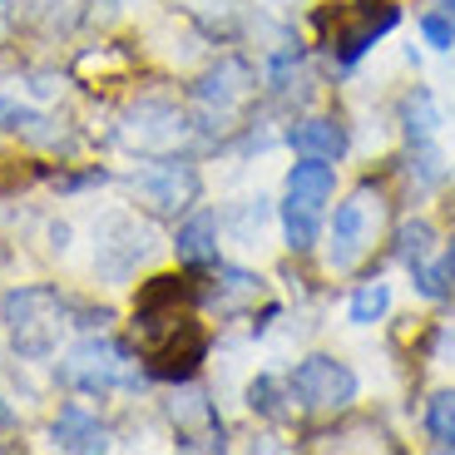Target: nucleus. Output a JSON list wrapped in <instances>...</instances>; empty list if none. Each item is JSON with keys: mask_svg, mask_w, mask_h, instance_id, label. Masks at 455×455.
<instances>
[{"mask_svg": "<svg viewBox=\"0 0 455 455\" xmlns=\"http://www.w3.org/2000/svg\"><path fill=\"white\" fill-rule=\"evenodd\" d=\"M431 243H435L431 223H406V228L396 233V258L416 267V262H426V258H431Z\"/></svg>", "mask_w": 455, "mask_h": 455, "instance_id": "obj_16", "label": "nucleus"}, {"mask_svg": "<svg viewBox=\"0 0 455 455\" xmlns=\"http://www.w3.org/2000/svg\"><path fill=\"white\" fill-rule=\"evenodd\" d=\"M248 401H252V411H262V416H283V401H277V387L267 381V376H262V381H252Z\"/></svg>", "mask_w": 455, "mask_h": 455, "instance_id": "obj_17", "label": "nucleus"}, {"mask_svg": "<svg viewBox=\"0 0 455 455\" xmlns=\"http://www.w3.org/2000/svg\"><path fill=\"white\" fill-rule=\"evenodd\" d=\"M55 445L60 451H104V426L94 421L84 406H65L55 421Z\"/></svg>", "mask_w": 455, "mask_h": 455, "instance_id": "obj_10", "label": "nucleus"}, {"mask_svg": "<svg viewBox=\"0 0 455 455\" xmlns=\"http://www.w3.org/2000/svg\"><path fill=\"white\" fill-rule=\"evenodd\" d=\"M421 35L431 40L435 50H451V45H455V25L445 20V15H426V20H421Z\"/></svg>", "mask_w": 455, "mask_h": 455, "instance_id": "obj_19", "label": "nucleus"}, {"mask_svg": "<svg viewBox=\"0 0 455 455\" xmlns=\"http://www.w3.org/2000/svg\"><path fill=\"white\" fill-rule=\"evenodd\" d=\"M292 148L302 159H337L341 148H347V134H341L331 119H302L292 129Z\"/></svg>", "mask_w": 455, "mask_h": 455, "instance_id": "obj_11", "label": "nucleus"}, {"mask_svg": "<svg viewBox=\"0 0 455 455\" xmlns=\"http://www.w3.org/2000/svg\"><path fill=\"white\" fill-rule=\"evenodd\" d=\"M376 223H381V194H376V188H356V194L337 208V218H331V248H327L331 267H352V262L371 248Z\"/></svg>", "mask_w": 455, "mask_h": 455, "instance_id": "obj_6", "label": "nucleus"}, {"mask_svg": "<svg viewBox=\"0 0 455 455\" xmlns=\"http://www.w3.org/2000/svg\"><path fill=\"white\" fill-rule=\"evenodd\" d=\"M451 25H455V0H451Z\"/></svg>", "mask_w": 455, "mask_h": 455, "instance_id": "obj_23", "label": "nucleus"}, {"mask_svg": "<svg viewBox=\"0 0 455 455\" xmlns=\"http://www.w3.org/2000/svg\"><path fill=\"white\" fill-rule=\"evenodd\" d=\"M287 391H292L297 411L327 416V411H347L356 401V376H352V366L331 362V356H307V362L292 371Z\"/></svg>", "mask_w": 455, "mask_h": 455, "instance_id": "obj_4", "label": "nucleus"}, {"mask_svg": "<svg viewBox=\"0 0 455 455\" xmlns=\"http://www.w3.org/2000/svg\"><path fill=\"white\" fill-rule=\"evenodd\" d=\"M15 416H11V406H5V401H0V426H11Z\"/></svg>", "mask_w": 455, "mask_h": 455, "instance_id": "obj_21", "label": "nucleus"}, {"mask_svg": "<svg viewBox=\"0 0 455 455\" xmlns=\"http://www.w3.org/2000/svg\"><path fill=\"white\" fill-rule=\"evenodd\" d=\"M179 262H188V267H208V262L218 258V243H213V213H194L188 223L179 228Z\"/></svg>", "mask_w": 455, "mask_h": 455, "instance_id": "obj_12", "label": "nucleus"}, {"mask_svg": "<svg viewBox=\"0 0 455 455\" xmlns=\"http://www.w3.org/2000/svg\"><path fill=\"white\" fill-rule=\"evenodd\" d=\"M331 198V169L327 159H302L287 173V194H283V228L287 243L297 252H307L322 233V208Z\"/></svg>", "mask_w": 455, "mask_h": 455, "instance_id": "obj_3", "label": "nucleus"}, {"mask_svg": "<svg viewBox=\"0 0 455 455\" xmlns=\"http://www.w3.org/2000/svg\"><path fill=\"white\" fill-rule=\"evenodd\" d=\"M0 317L11 327V341L20 356H50L60 341V327H65V302L50 287H20V292H5Z\"/></svg>", "mask_w": 455, "mask_h": 455, "instance_id": "obj_2", "label": "nucleus"}, {"mask_svg": "<svg viewBox=\"0 0 455 455\" xmlns=\"http://www.w3.org/2000/svg\"><path fill=\"white\" fill-rule=\"evenodd\" d=\"M451 277H455V248H451Z\"/></svg>", "mask_w": 455, "mask_h": 455, "instance_id": "obj_22", "label": "nucleus"}, {"mask_svg": "<svg viewBox=\"0 0 455 455\" xmlns=\"http://www.w3.org/2000/svg\"><path fill=\"white\" fill-rule=\"evenodd\" d=\"M387 302H391V287L387 283H362L352 292V322H362V327H371L376 317H381V312H387Z\"/></svg>", "mask_w": 455, "mask_h": 455, "instance_id": "obj_15", "label": "nucleus"}, {"mask_svg": "<svg viewBox=\"0 0 455 455\" xmlns=\"http://www.w3.org/2000/svg\"><path fill=\"white\" fill-rule=\"evenodd\" d=\"M60 376H65L75 391H114V387H134L139 376H134V366H129V356L114 347L109 337H90V341H80L75 352L60 362Z\"/></svg>", "mask_w": 455, "mask_h": 455, "instance_id": "obj_5", "label": "nucleus"}, {"mask_svg": "<svg viewBox=\"0 0 455 455\" xmlns=\"http://www.w3.org/2000/svg\"><path fill=\"white\" fill-rule=\"evenodd\" d=\"M416 287H421V297L441 302V297H445V273H441V267H431V262H416Z\"/></svg>", "mask_w": 455, "mask_h": 455, "instance_id": "obj_18", "label": "nucleus"}, {"mask_svg": "<svg viewBox=\"0 0 455 455\" xmlns=\"http://www.w3.org/2000/svg\"><path fill=\"white\" fill-rule=\"evenodd\" d=\"M134 341L144 362L159 376H188L204 356V327L188 312V297H154L139 302L134 317Z\"/></svg>", "mask_w": 455, "mask_h": 455, "instance_id": "obj_1", "label": "nucleus"}, {"mask_svg": "<svg viewBox=\"0 0 455 455\" xmlns=\"http://www.w3.org/2000/svg\"><path fill=\"white\" fill-rule=\"evenodd\" d=\"M134 194L144 198L148 208H159V213H179L183 204H194L198 173L188 169L183 159H159V164H148V169L134 179Z\"/></svg>", "mask_w": 455, "mask_h": 455, "instance_id": "obj_7", "label": "nucleus"}, {"mask_svg": "<svg viewBox=\"0 0 455 455\" xmlns=\"http://www.w3.org/2000/svg\"><path fill=\"white\" fill-rule=\"evenodd\" d=\"M426 431H431L435 445L455 451V391H441V396H431V406H426Z\"/></svg>", "mask_w": 455, "mask_h": 455, "instance_id": "obj_13", "label": "nucleus"}, {"mask_svg": "<svg viewBox=\"0 0 455 455\" xmlns=\"http://www.w3.org/2000/svg\"><path fill=\"white\" fill-rule=\"evenodd\" d=\"M391 25H396V5H366L356 20H347V15H337V35H331V50H337L347 65H352L356 55H362L366 45H376V35H387Z\"/></svg>", "mask_w": 455, "mask_h": 455, "instance_id": "obj_9", "label": "nucleus"}, {"mask_svg": "<svg viewBox=\"0 0 455 455\" xmlns=\"http://www.w3.org/2000/svg\"><path fill=\"white\" fill-rule=\"evenodd\" d=\"M252 94V75L243 60H223V65L198 84V104H204L208 119H228V114H238Z\"/></svg>", "mask_w": 455, "mask_h": 455, "instance_id": "obj_8", "label": "nucleus"}, {"mask_svg": "<svg viewBox=\"0 0 455 455\" xmlns=\"http://www.w3.org/2000/svg\"><path fill=\"white\" fill-rule=\"evenodd\" d=\"M435 124H441V114H435L431 94H426V90H416V94L406 100V134L416 139V144H431Z\"/></svg>", "mask_w": 455, "mask_h": 455, "instance_id": "obj_14", "label": "nucleus"}, {"mask_svg": "<svg viewBox=\"0 0 455 455\" xmlns=\"http://www.w3.org/2000/svg\"><path fill=\"white\" fill-rule=\"evenodd\" d=\"M30 124H35V114L20 109L15 100H5V94H0V129H20V134H25Z\"/></svg>", "mask_w": 455, "mask_h": 455, "instance_id": "obj_20", "label": "nucleus"}]
</instances>
